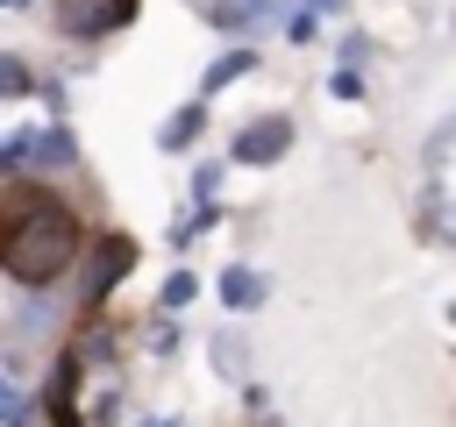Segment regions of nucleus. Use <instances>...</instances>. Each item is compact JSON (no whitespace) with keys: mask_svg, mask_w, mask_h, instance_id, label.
Instances as JSON below:
<instances>
[{"mask_svg":"<svg viewBox=\"0 0 456 427\" xmlns=\"http://www.w3.org/2000/svg\"><path fill=\"white\" fill-rule=\"evenodd\" d=\"M78 256V221L57 199H21L0 221V270L21 285H50L64 263Z\"/></svg>","mask_w":456,"mask_h":427,"instance_id":"nucleus-1","label":"nucleus"},{"mask_svg":"<svg viewBox=\"0 0 456 427\" xmlns=\"http://www.w3.org/2000/svg\"><path fill=\"white\" fill-rule=\"evenodd\" d=\"M285 142H292L285 121H249L235 135V164H271V157H285Z\"/></svg>","mask_w":456,"mask_h":427,"instance_id":"nucleus-2","label":"nucleus"},{"mask_svg":"<svg viewBox=\"0 0 456 427\" xmlns=\"http://www.w3.org/2000/svg\"><path fill=\"white\" fill-rule=\"evenodd\" d=\"M128 7L135 0H71V7H57V28H71V36H93V28H114V21H128Z\"/></svg>","mask_w":456,"mask_h":427,"instance_id":"nucleus-3","label":"nucleus"},{"mask_svg":"<svg viewBox=\"0 0 456 427\" xmlns=\"http://www.w3.org/2000/svg\"><path fill=\"white\" fill-rule=\"evenodd\" d=\"M128 263H135V242H121V235H107V242L93 249V270H86V299H100V292H107V285H114V278H121Z\"/></svg>","mask_w":456,"mask_h":427,"instance_id":"nucleus-4","label":"nucleus"},{"mask_svg":"<svg viewBox=\"0 0 456 427\" xmlns=\"http://www.w3.org/2000/svg\"><path fill=\"white\" fill-rule=\"evenodd\" d=\"M21 164H43V171L71 164V135H64V128H36V135H28V149H21Z\"/></svg>","mask_w":456,"mask_h":427,"instance_id":"nucleus-5","label":"nucleus"},{"mask_svg":"<svg viewBox=\"0 0 456 427\" xmlns=\"http://www.w3.org/2000/svg\"><path fill=\"white\" fill-rule=\"evenodd\" d=\"M221 299H228L235 313H249V306H264V278L235 263V270H221Z\"/></svg>","mask_w":456,"mask_h":427,"instance_id":"nucleus-6","label":"nucleus"},{"mask_svg":"<svg viewBox=\"0 0 456 427\" xmlns=\"http://www.w3.org/2000/svg\"><path fill=\"white\" fill-rule=\"evenodd\" d=\"M256 7H264V0H214V7H207V21H214V28H249V21H256Z\"/></svg>","mask_w":456,"mask_h":427,"instance_id":"nucleus-7","label":"nucleus"},{"mask_svg":"<svg viewBox=\"0 0 456 427\" xmlns=\"http://www.w3.org/2000/svg\"><path fill=\"white\" fill-rule=\"evenodd\" d=\"M242 71H249V50H228V57H214V64H207V93H221V85H228V78H242Z\"/></svg>","mask_w":456,"mask_h":427,"instance_id":"nucleus-8","label":"nucleus"},{"mask_svg":"<svg viewBox=\"0 0 456 427\" xmlns=\"http://www.w3.org/2000/svg\"><path fill=\"white\" fill-rule=\"evenodd\" d=\"M192 135H200V107H178V114H171V128H164L157 142H164V149H185Z\"/></svg>","mask_w":456,"mask_h":427,"instance_id":"nucleus-9","label":"nucleus"},{"mask_svg":"<svg viewBox=\"0 0 456 427\" xmlns=\"http://www.w3.org/2000/svg\"><path fill=\"white\" fill-rule=\"evenodd\" d=\"M28 85H36V78H28V64H21V57H0V93L14 100V93H28Z\"/></svg>","mask_w":456,"mask_h":427,"instance_id":"nucleus-10","label":"nucleus"},{"mask_svg":"<svg viewBox=\"0 0 456 427\" xmlns=\"http://www.w3.org/2000/svg\"><path fill=\"white\" fill-rule=\"evenodd\" d=\"M21 420H28V399H21V391L0 377V427H21Z\"/></svg>","mask_w":456,"mask_h":427,"instance_id":"nucleus-11","label":"nucleus"},{"mask_svg":"<svg viewBox=\"0 0 456 427\" xmlns=\"http://www.w3.org/2000/svg\"><path fill=\"white\" fill-rule=\"evenodd\" d=\"M21 149H28V128H14V135L0 142V171H14V164H21Z\"/></svg>","mask_w":456,"mask_h":427,"instance_id":"nucleus-12","label":"nucleus"},{"mask_svg":"<svg viewBox=\"0 0 456 427\" xmlns=\"http://www.w3.org/2000/svg\"><path fill=\"white\" fill-rule=\"evenodd\" d=\"M328 93H335V100H356V93H363V78H356V71H335V78H328Z\"/></svg>","mask_w":456,"mask_h":427,"instance_id":"nucleus-13","label":"nucleus"},{"mask_svg":"<svg viewBox=\"0 0 456 427\" xmlns=\"http://www.w3.org/2000/svg\"><path fill=\"white\" fill-rule=\"evenodd\" d=\"M185 299H192V278H185V270H171V285H164V306H185Z\"/></svg>","mask_w":456,"mask_h":427,"instance_id":"nucleus-14","label":"nucleus"},{"mask_svg":"<svg viewBox=\"0 0 456 427\" xmlns=\"http://www.w3.org/2000/svg\"><path fill=\"white\" fill-rule=\"evenodd\" d=\"M214 185H221V164H200V178H192V192H200V199H214Z\"/></svg>","mask_w":456,"mask_h":427,"instance_id":"nucleus-15","label":"nucleus"},{"mask_svg":"<svg viewBox=\"0 0 456 427\" xmlns=\"http://www.w3.org/2000/svg\"><path fill=\"white\" fill-rule=\"evenodd\" d=\"M221 370H228V377H242V342H228V334H221Z\"/></svg>","mask_w":456,"mask_h":427,"instance_id":"nucleus-16","label":"nucleus"},{"mask_svg":"<svg viewBox=\"0 0 456 427\" xmlns=\"http://www.w3.org/2000/svg\"><path fill=\"white\" fill-rule=\"evenodd\" d=\"M314 7H321V14H335V7H342V0H314Z\"/></svg>","mask_w":456,"mask_h":427,"instance_id":"nucleus-17","label":"nucleus"},{"mask_svg":"<svg viewBox=\"0 0 456 427\" xmlns=\"http://www.w3.org/2000/svg\"><path fill=\"white\" fill-rule=\"evenodd\" d=\"M0 7H21V0H0Z\"/></svg>","mask_w":456,"mask_h":427,"instance_id":"nucleus-18","label":"nucleus"},{"mask_svg":"<svg viewBox=\"0 0 456 427\" xmlns=\"http://www.w3.org/2000/svg\"><path fill=\"white\" fill-rule=\"evenodd\" d=\"M157 427H171V420H157Z\"/></svg>","mask_w":456,"mask_h":427,"instance_id":"nucleus-19","label":"nucleus"}]
</instances>
